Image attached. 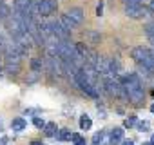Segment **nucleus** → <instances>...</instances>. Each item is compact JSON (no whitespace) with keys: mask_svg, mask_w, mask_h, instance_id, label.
<instances>
[{"mask_svg":"<svg viewBox=\"0 0 154 145\" xmlns=\"http://www.w3.org/2000/svg\"><path fill=\"white\" fill-rule=\"evenodd\" d=\"M116 80L122 84L127 100H131V102L136 103V105H140V103L143 102L145 91H143V87H141V82H140V76H138V75L129 72V75H123V76H120V78H116Z\"/></svg>","mask_w":154,"mask_h":145,"instance_id":"f257e3e1","label":"nucleus"},{"mask_svg":"<svg viewBox=\"0 0 154 145\" xmlns=\"http://www.w3.org/2000/svg\"><path fill=\"white\" fill-rule=\"evenodd\" d=\"M33 123H35V127H38V129H44V127H45V122H44L40 116H35V118H33Z\"/></svg>","mask_w":154,"mask_h":145,"instance_id":"5701e85b","label":"nucleus"},{"mask_svg":"<svg viewBox=\"0 0 154 145\" xmlns=\"http://www.w3.org/2000/svg\"><path fill=\"white\" fill-rule=\"evenodd\" d=\"M143 145H150V141H149V143H143Z\"/></svg>","mask_w":154,"mask_h":145,"instance_id":"72a5a7b5","label":"nucleus"},{"mask_svg":"<svg viewBox=\"0 0 154 145\" xmlns=\"http://www.w3.org/2000/svg\"><path fill=\"white\" fill-rule=\"evenodd\" d=\"M84 35H85V40H87L89 44H100V40H102V35L96 33V31H91V29L85 31Z\"/></svg>","mask_w":154,"mask_h":145,"instance_id":"4468645a","label":"nucleus"},{"mask_svg":"<svg viewBox=\"0 0 154 145\" xmlns=\"http://www.w3.org/2000/svg\"><path fill=\"white\" fill-rule=\"evenodd\" d=\"M122 145H134V143H132V141H131V140H125V141H123V143H122Z\"/></svg>","mask_w":154,"mask_h":145,"instance_id":"c85d7f7f","label":"nucleus"},{"mask_svg":"<svg viewBox=\"0 0 154 145\" xmlns=\"http://www.w3.org/2000/svg\"><path fill=\"white\" fill-rule=\"evenodd\" d=\"M74 49H76V53H78V56H80V60H84V62H87V58H89V53H91V49L84 44V42H76L74 44Z\"/></svg>","mask_w":154,"mask_h":145,"instance_id":"1a4fd4ad","label":"nucleus"},{"mask_svg":"<svg viewBox=\"0 0 154 145\" xmlns=\"http://www.w3.org/2000/svg\"><path fill=\"white\" fill-rule=\"evenodd\" d=\"M44 131H45V134H47V136H56L58 127H56V123H54V122H49V123H45Z\"/></svg>","mask_w":154,"mask_h":145,"instance_id":"f3484780","label":"nucleus"},{"mask_svg":"<svg viewBox=\"0 0 154 145\" xmlns=\"http://www.w3.org/2000/svg\"><path fill=\"white\" fill-rule=\"evenodd\" d=\"M71 140H72V143H74V145H87L85 138H84V136H80L78 132H71Z\"/></svg>","mask_w":154,"mask_h":145,"instance_id":"6ab92c4d","label":"nucleus"},{"mask_svg":"<svg viewBox=\"0 0 154 145\" xmlns=\"http://www.w3.org/2000/svg\"><path fill=\"white\" fill-rule=\"evenodd\" d=\"M0 4H4V0H0Z\"/></svg>","mask_w":154,"mask_h":145,"instance_id":"f704fd0d","label":"nucleus"},{"mask_svg":"<svg viewBox=\"0 0 154 145\" xmlns=\"http://www.w3.org/2000/svg\"><path fill=\"white\" fill-rule=\"evenodd\" d=\"M0 72H2V63H0Z\"/></svg>","mask_w":154,"mask_h":145,"instance_id":"473e14b6","label":"nucleus"},{"mask_svg":"<svg viewBox=\"0 0 154 145\" xmlns=\"http://www.w3.org/2000/svg\"><path fill=\"white\" fill-rule=\"evenodd\" d=\"M138 129H140V131H143V132H145V131H147V129H149V122H141V123H138Z\"/></svg>","mask_w":154,"mask_h":145,"instance_id":"bb28decb","label":"nucleus"},{"mask_svg":"<svg viewBox=\"0 0 154 145\" xmlns=\"http://www.w3.org/2000/svg\"><path fill=\"white\" fill-rule=\"evenodd\" d=\"M26 127H27V122H26L24 118H20V116H18V118H15V120L11 122V129H13L15 132H22Z\"/></svg>","mask_w":154,"mask_h":145,"instance_id":"f8f14e48","label":"nucleus"},{"mask_svg":"<svg viewBox=\"0 0 154 145\" xmlns=\"http://www.w3.org/2000/svg\"><path fill=\"white\" fill-rule=\"evenodd\" d=\"M38 78H40V75H38V72L31 71L29 75H27V78H26V84H35V82H38Z\"/></svg>","mask_w":154,"mask_h":145,"instance_id":"412c9836","label":"nucleus"},{"mask_svg":"<svg viewBox=\"0 0 154 145\" xmlns=\"http://www.w3.org/2000/svg\"><path fill=\"white\" fill-rule=\"evenodd\" d=\"M109 136H111V141L112 143H118V141L123 140V129H112Z\"/></svg>","mask_w":154,"mask_h":145,"instance_id":"2eb2a0df","label":"nucleus"},{"mask_svg":"<svg viewBox=\"0 0 154 145\" xmlns=\"http://www.w3.org/2000/svg\"><path fill=\"white\" fill-rule=\"evenodd\" d=\"M134 123H136V116H131L129 120H125V122H123V127H125V129H131Z\"/></svg>","mask_w":154,"mask_h":145,"instance_id":"b1692460","label":"nucleus"},{"mask_svg":"<svg viewBox=\"0 0 154 145\" xmlns=\"http://www.w3.org/2000/svg\"><path fill=\"white\" fill-rule=\"evenodd\" d=\"M76 26H80L84 20H85V13H84V9L82 8H71V9H67V13H65Z\"/></svg>","mask_w":154,"mask_h":145,"instance_id":"6e6552de","label":"nucleus"},{"mask_svg":"<svg viewBox=\"0 0 154 145\" xmlns=\"http://www.w3.org/2000/svg\"><path fill=\"white\" fill-rule=\"evenodd\" d=\"M131 56L138 65H143V67H147L149 71L154 72V62H152V56H150V49H147L143 45H138L131 51Z\"/></svg>","mask_w":154,"mask_h":145,"instance_id":"f03ea898","label":"nucleus"},{"mask_svg":"<svg viewBox=\"0 0 154 145\" xmlns=\"http://www.w3.org/2000/svg\"><path fill=\"white\" fill-rule=\"evenodd\" d=\"M58 140H60V141H67V140H71V131H69V129H62V131L58 132Z\"/></svg>","mask_w":154,"mask_h":145,"instance_id":"aec40b11","label":"nucleus"},{"mask_svg":"<svg viewBox=\"0 0 154 145\" xmlns=\"http://www.w3.org/2000/svg\"><path fill=\"white\" fill-rule=\"evenodd\" d=\"M125 15L132 20H143L150 15V11H149V8H145L141 4V6H134V8H125Z\"/></svg>","mask_w":154,"mask_h":145,"instance_id":"423d86ee","label":"nucleus"},{"mask_svg":"<svg viewBox=\"0 0 154 145\" xmlns=\"http://www.w3.org/2000/svg\"><path fill=\"white\" fill-rule=\"evenodd\" d=\"M150 145H154V136H152V140H150Z\"/></svg>","mask_w":154,"mask_h":145,"instance_id":"2f4dec72","label":"nucleus"},{"mask_svg":"<svg viewBox=\"0 0 154 145\" xmlns=\"http://www.w3.org/2000/svg\"><path fill=\"white\" fill-rule=\"evenodd\" d=\"M13 40H15V42H17L18 45H22V47H24L26 51H27V49H31V47L35 45V40H33V36H31V35H29L27 31H24V33H18V35H15V36H13Z\"/></svg>","mask_w":154,"mask_h":145,"instance_id":"0eeeda50","label":"nucleus"},{"mask_svg":"<svg viewBox=\"0 0 154 145\" xmlns=\"http://www.w3.org/2000/svg\"><path fill=\"white\" fill-rule=\"evenodd\" d=\"M58 22H60V26H62L65 31H69V33H71V31L76 27V24H74V22H72V20H71L67 15H62V17L58 18Z\"/></svg>","mask_w":154,"mask_h":145,"instance_id":"9b49d317","label":"nucleus"},{"mask_svg":"<svg viewBox=\"0 0 154 145\" xmlns=\"http://www.w3.org/2000/svg\"><path fill=\"white\" fill-rule=\"evenodd\" d=\"M4 71L8 72V75H18L20 72V63H17V62H4Z\"/></svg>","mask_w":154,"mask_h":145,"instance_id":"9d476101","label":"nucleus"},{"mask_svg":"<svg viewBox=\"0 0 154 145\" xmlns=\"http://www.w3.org/2000/svg\"><path fill=\"white\" fill-rule=\"evenodd\" d=\"M58 58L62 60V62H72V63H76L80 60V56H78V53H76V49H74V44H71L69 40H58Z\"/></svg>","mask_w":154,"mask_h":145,"instance_id":"7ed1b4c3","label":"nucleus"},{"mask_svg":"<svg viewBox=\"0 0 154 145\" xmlns=\"http://www.w3.org/2000/svg\"><path fill=\"white\" fill-rule=\"evenodd\" d=\"M103 15V2L100 0V4L96 6V17H102Z\"/></svg>","mask_w":154,"mask_h":145,"instance_id":"a878e982","label":"nucleus"},{"mask_svg":"<svg viewBox=\"0 0 154 145\" xmlns=\"http://www.w3.org/2000/svg\"><path fill=\"white\" fill-rule=\"evenodd\" d=\"M123 2V8H134V6H141L143 2L141 0H122Z\"/></svg>","mask_w":154,"mask_h":145,"instance_id":"4be33fe9","label":"nucleus"},{"mask_svg":"<svg viewBox=\"0 0 154 145\" xmlns=\"http://www.w3.org/2000/svg\"><path fill=\"white\" fill-rule=\"evenodd\" d=\"M31 71H35V72H40L44 71V60L40 58V56H35V58H31Z\"/></svg>","mask_w":154,"mask_h":145,"instance_id":"ddd939ff","label":"nucleus"},{"mask_svg":"<svg viewBox=\"0 0 154 145\" xmlns=\"http://www.w3.org/2000/svg\"><path fill=\"white\" fill-rule=\"evenodd\" d=\"M44 69L49 72V75H56V76H62V60L58 58V56H47L45 60H44Z\"/></svg>","mask_w":154,"mask_h":145,"instance_id":"39448f33","label":"nucleus"},{"mask_svg":"<svg viewBox=\"0 0 154 145\" xmlns=\"http://www.w3.org/2000/svg\"><path fill=\"white\" fill-rule=\"evenodd\" d=\"M150 113H154V103H152V105H150Z\"/></svg>","mask_w":154,"mask_h":145,"instance_id":"7c9ffc66","label":"nucleus"},{"mask_svg":"<svg viewBox=\"0 0 154 145\" xmlns=\"http://www.w3.org/2000/svg\"><path fill=\"white\" fill-rule=\"evenodd\" d=\"M93 127V122H91V118L87 116V114H84L82 118H80V129L82 131H89Z\"/></svg>","mask_w":154,"mask_h":145,"instance_id":"dca6fc26","label":"nucleus"},{"mask_svg":"<svg viewBox=\"0 0 154 145\" xmlns=\"http://www.w3.org/2000/svg\"><path fill=\"white\" fill-rule=\"evenodd\" d=\"M35 8H36V15L42 17V18H49L58 11L56 0H38L35 4Z\"/></svg>","mask_w":154,"mask_h":145,"instance_id":"20e7f679","label":"nucleus"},{"mask_svg":"<svg viewBox=\"0 0 154 145\" xmlns=\"http://www.w3.org/2000/svg\"><path fill=\"white\" fill-rule=\"evenodd\" d=\"M152 96H154V91H152Z\"/></svg>","mask_w":154,"mask_h":145,"instance_id":"e433bc0d","label":"nucleus"},{"mask_svg":"<svg viewBox=\"0 0 154 145\" xmlns=\"http://www.w3.org/2000/svg\"><path fill=\"white\" fill-rule=\"evenodd\" d=\"M149 11H150V13H154V0L150 2V8H149Z\"/></svg>","mask_w":154,"mask_h":145,"instance_id":"cd10ccee","label":"nucleus"},{"mask_svg":"<svg viewBox=\"0 0 154 145\" xmlns=\"http://www.w3.org/2000/svg\"><path fill=\"white\" fill-rule=\"evenodd\" d=\"M103 136H105V132H103V131H100V132H96V134H94V138H93V140H94V143H102V140H103Z\"/></svg>","mask_w":154,"mask_h":145,"instance_id":"393cba45","label":"nucleus"},{"mask_svg":"<svg viewBox=\"0 0 154 145\" xmlns=\"http://www.w3.org/2000/svg\"><path fill=\"white\" fill-rule=\"evenodd\" d=\"M31 145H44V143H40V141H31Z\"/></svg>","mask_w":154,"mask_h":145,"instance_id":"c756f323","label":"nucleus"},{"mask_svg":"<svg viewBox=\"0 0 154 145\" xmlns=\"http://www.w3.org/2000/svg\"><path fill=\"white\" fill-rule=\"evenodd\" d=\"M9 17H11V9H9L6 4H0V20H4V22H6Z\"/></svg>","mask_w":154,"mask_h":145,"instance_id":"a211bd4d","label":"nucleus"},{"mask_svg":"<svg viewBox=\"0 0 154 145\" xmlns=\"http://www.w3.org/2000/svg\"><path fill=\"white\" fill-rule=\"evenodd\" d=\"M94 145H102V143H94Z\"/></svg>","mask_w":154,"mask_h":145,"instance_id":"c9c22d12","label":"nucleus"}]
</instances>
